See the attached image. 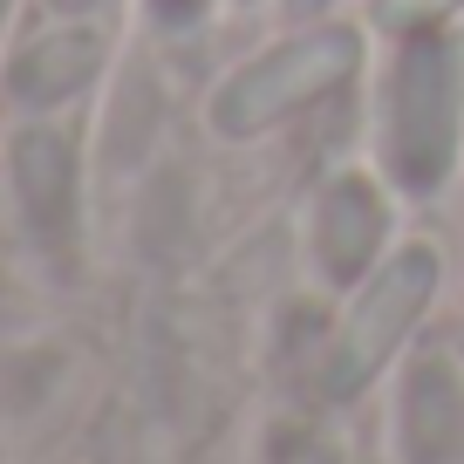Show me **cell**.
I'll use <instances>...</instances> for the list:
<instances>
[{"label": "cell", "instance_id": "1", "mask_svg": "<svg viewBox=\"0 0 464 464\" xmlns=\"http://www.w3.org/2000/svg\"><path fill=\"white\" fill-rule=\"evenodd\" d=\"M355 69H362V34L342 28V21L287 34V42L260 48L253 62H239V69L212 89L205 123H212V137H226V144H253V137L294 123L301 110L342 96V89L355 82Z\"/></svg>", "mask_w": 464, "mask_h": 464}, {"label": "cell", "instance_id": "2", "mask_svg": "<svg viewBox=\"0 0 464 464\" xmlns=\"http://www.w3.org/2000/svg\"><path fill=\"white\" fill-rule=\"evenodd\" d=\"M464 116V55L450 34L417 28L403 34L382 82V164L403 191H437L458 158Z\"/></svg>", "mask_w": 464, "mask_h": 464}, {"label": "cell", "instance_id": "3", "mask_svg": "<svg viewBox=\"0 0 464 464\" xmlns=\"http://www.w3.org/2000/svg\"><path fill=\"white\" fill-rule=\"evenodd\" d=\"M437 280H444V260L430 246H403L348 294V314L334 328V342L321 348V403H355L382 369L396 362L403 334L423 321V307L437 301Z\"/></svg>", "mask_w": 464, "mask_h": 464}, {"label": "cell", "instance_id": "4", "mask_svg": "<svg viewBox=\"0 0 464 464\" xmlns=\"http://www.w3.org/2000/svg\"><path fill=\"white\" fill-rule=\"evenodd\" d=\"M307 232H314L321 280H334V287H362V280L382 266L376 253H382V239H390V198H382L376 178H328L321 198H314Z\"/></svg>", "mask_w": 464, "mask_h": 464}, {"label": "cell", "instance_id": "5", "mask_svg": "<svg viewBox=\"0 0 464 464\" xmlns=\"http://www.w3.org/2000/svg\"><path fill=\"white\" fill-rule=\"evenodd\" d=\"M7 185H14L21 226L34 246H69L75 239V144L48 123H28L7 144Z\"/></svg>", "mask_w": 464, "mask_h": 464}, {"label": "cell", "instance_id": "6", "mask_svg": "<svg viewBox=\"0 0 464 464\" xmlns=\"http://www.w3.org/2000/svg\"><path fill=\"white\" fill-rule=\"evenodd\" d=\"M102 62H110V42H102L89 21H55V28H42L28 48H14V62H7V96H14L21 110H62V102H75L102 75Z\"/></svg>", "mask_w": 464, "mask_h": 464}, {"label": "cell", "instance_id": "7", "mask_svg": "<svg viewBox=\"0 0 464 464\" xmlns=\"http://www.w3.org/2000/svg\"><path fill=\"white\" fill-rule=\"evenodd\" d=\"M396 430H403V458L410 464H450L458 458V444H464V390H458V369H450L444 355L410 362Z\"/></svg>", "mask_w": 464, "mask_h": 464}, {"label": "cell", "instance_id": "8", "mask_svg": "<svg viewBox=\"0 0 464 464\" xmlns=\"http://www.w3.org/2000/svg\"><path fill=\"white\" fill-rule=\"evenodd\" d=\"M464 0H376V28L390 34H417V28H437L444 14H458Z\"/></svg>", "mask_w": 464, "mask_h": 464}, {"label": "cell", "instance_id": "9", "mask_svg": "<svg viewBox=\"0 0 464 464\" xmlns=\"http://www.w3.org/2000/svg\"><path fill=\"white\" fill-rule=\"evenodd\" d=\"M274 464H342V450L321 444L314 430H280L274 437Z\"/></svg>", "mask_w": 464, "mask_h": 464}, {"label": "cell", "instance_id": "10", "mask_svg": "<svg viewBox=\"0 0 464 464\" xmlns=\"http://www.w3.org/2000/svg\"><path fill=\"white\" fill-rule=\"evenodd\" d=\"M144 7H150V21H158V28H198L212 0H144Z\"/></svg>", "mask_w": 464, "mask_h": 464}, {"label": "cell", "instance_id": "11", "mask_svg": "<svg viewBox=\"0 0 464 464\" xmlns=\"http://www.w3.org/2000/svg\"><path fill=\"white\" fill-rule=\"evenodd\" d=\"M42 7H48L55 21H89V14L102 7V0H42Z\"/></svg>", "mask_w": 464, "mask_h": 464}, {"label": "cell", "instance_id": "12", "mask_svg": "<svg viewBox=\"0 0 464 464\" xmlns=\"http://www.w3.org/2000/svg\"><path fill=\"white\" fill-rule=\"evenodd\" d=\"M7 14H14V0H0V34H7Z\"/></svg>", "mask_w": 464, "mask_h": 464}, {"label": "cell", "instance_id": "13", "mask_svg": "<svg viewBox=\"0 0 464 464\" xmlns=\"http://www.w3.org/2000/svg\"><path fill=\"white\" fill-rule=\"evenodd\" d=\"M458 348H464V328H458Z\"/></svg>", "mask_w": 464, "mask_h": 464}]
</instances>
